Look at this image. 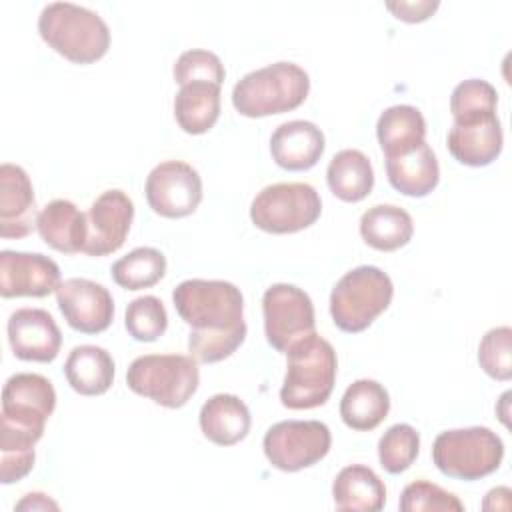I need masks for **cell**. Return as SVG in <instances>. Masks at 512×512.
Wrapping results in <instances>:
<instances>
[{"instance_id": "obj_1", "label": "cell", "mask_w": 512, "mask_h": 512, "mask_svg": "<svg viewBox=\"0 0 512 512\" xmlns=\"http://www.w3.org/2000/svg\"><path fill=\"white\" fill-rule=\"evenodd\" d=\"M178 316L192 328L188 352L196 362L214 364L232 356L246 338L244 298L226 280L190 278L172 292Z\"/></svg>"}, {"instance_id": "obj_2", "label": "cell", "mask_w": 512, "mask_h": 512, "mask_svg": "<svg viewBox=\"0 0 512 512\" xmlns=\"http://www.w3.org/2000/svg\"><path fill=\"white\" fill-rule=\"evenodd\" d=\"M40 38L74 64H92L110 48L108 24L90 8L72 2H50L38 16Z\"/></svg>"}, {"instance_id": "obj_3", "label": "cell", "mask_w": 512, "mask_h": 512, "mask_svg": "<svg viewBox=\"0 0 512 512\" xmlns=\"http://www.w3.org/2000/svg\"><path fill=\"white\" fill-rule=\"evenodd\" d=\"M280 402L290 410H310L326 404L336 382V352L316 332L288 350Z\"/></svg>"}, {"instance_id": "obj_4", "label": "cell", "mask_w": 512, "mask_h": 512, "mask_svg": "<svg viewBox=\"0 0 512 512\" xmlns=\"http://www.w3.org/2000/svg\"><path fill=\"white\" fill-rule=\"evenodd\" d=\"M310 92V78L294 62H274L242 76L232 90V104L246 118H264L298 108Z\"/></svg>"}, {"instance_id": "obj_5", "label": "cell", "mask_w": 512, "mask_h": 512, "mask_svg": "<svg viewBox=\"0 0 512 512\" xmlns=\"http://www.w3.org/2000/svg\"><path fill=\"white\" fill-rule=\"evenodd\" d=\"M394 286L378 266H358L346 272L330 294V316L348 334L366 330L392 302Z\"/></svg>"}, {"instance_id": "obj_6", "label": "cell", "mask_w": 512, "mask_h": 512, "mask_svg": "<svg viewBox=\"0 0 512 512\" xmlns=\"http://www.w3.org/2000/svg\"><path fill=\"white\" fill-rule=\"evenodd\" d=\"M128 388L164 408H182L198 390L200 370L192 356L144 354L126 372Z\"/></svg>"}, {"instance_id": "obj_7", "label": "cell", "mask_w": 512, "mask_h": 512, "mask_svg": "<svg viewBox=\"0 0 512 512\" xmlns=\"http://www.w3.org/2000/svg\"><path fill=\"white\" fill-rule=\"evenodd\" d=\"M502 458L504 444L486 426L444 430L432 444V462L444 476L456 480H480L496 472Z\"/></svg>"}, {"instance_id": "obj_8", "label": "cell", "mask_w": 512, "mask_h": 512, "mask_svg": "<svg viewBox=\"0 0 512 512\" xmlns=\"http://www.w3.org/2000/svg\"><path fill=\"white\" fill-rule=\"evenodd\" d=\"M322 214V200L306 182H278L262 188L250 204V220L268 234H294Z\"/></svg>"}, {"instance_id": "obj_9", "label": "cell", "mask_w": 512, "mask_h": 512, "mask_svg": "<svg viewBox=\"0 0 512 512\" xmlns=\"http://www.w3.org/2000/svg\"><path fill=\"white\" fill-rule=\"evenodd\" d=\"M332 446L330 428L320 420H282L264 434L268 462L282 472H298L318 464Z\"/></svg>"}, {"instance_id": "obj_10", "label": "cell", "mask_w": 512, "mask_h": 512, "mask_svg": "<svg viewBox=\"0 0 512 512\" xmlns=\"http://www.w3.org/2000/svg\"><path fill=\"white\" fill-rule=\"evenodd\" d=\"M264 334L268 344L288 354L300 340L316 332L314 304L310 296L294 284H272L262 296Z\"/></svg>"}, {"instance_id": "obj_11", "label": "cell", "mask_w": 512, "mask_h": 512, "mask_svg": "<svg viewBox=\"0 0 512 512\" xmlns=\"http://www.w3.org/2000/svg\"><path fill=\"white\" fill-rule=\"evenodd\" d=\"M144 192L156 214L164 218H184L202 202V178L190 164L166 160L150 170Z\"/></svg>"}, {"instance_id": "obj_12", "label": "cell", "mask_w": 512, "mask_h": 512, "mask_svg": "<svg viewBox=\"0 0 512 512\" xmlns=\"http://www.w3.org/2000/svg\"><path fill=\"white\" fill-rule=\"evenodd\" d=\"M56 408L52 382L34 372L12 374L2 388V416L20 428L44 434V424Z\"/></svg>"}, {"instance_id": "obj_13", "label": "cell", "mask_w": 512, "mask_h": 512, "mask_svg": "<svg viewBox=\"0 0 512 512\" xmlns=\"http://www.w3.org/2000/svg\"><path fill=\"white\" fill-rule=\"evenodd\" d=\"M58 308L70 328L82 334L104 332L114 318V300L106 286L88 278H68L56 288Z\"/></svg>"}, {"instance_id": "obj_14", "label": "cell", "mask_w": 512, "mask_h": 512, "mask_svg": "<svg viewBox=\"0 0 512 512\" xmlns=\"http://www.w3.org/2000/svg\"><path fill=\"white\" fill-rule=\"evenodd\" d=\"M134 218V202L118 188L102 192L86 212L88 238L84 254L106 256L122 248Z\"/></svg>"}, {"instance_id": "obj_15", "label": "cell", "mask_w": 512, "mask_h": 512, "mask_svg": "<svg viewBox=\"0 0 512 512\" xmlns=\"http://www.w3.org/2000/svg\"><path fill=\"white\" fill-rule=\"evenodd\" d=\"M60 286L58 264L40 252H0V294L2 298L32 296L44 298Z\"/></svg>"}, {"instance_id": "obj_16", "label": "cell", "mask_w": 512, "mask_h": 512, "mask_svg": "<svg viewBox=\"0 0 512 512\" xmlns=\"http://www.w3.org/2000/svg\"><path fill=\"white\" fill-rule=\"evenodd\" d=\"M8 342L18 360L52 362L62 346V334L50 312L18 308L8 318Z\"/></svg>"}, {"instance_id": "obj_17", "label": "cell", "mask_w": 512, "mask_h": 512, "mask_svg": "<svg viewBox=\"0 0 512 512\" xmlns=\"http://www.w3.org/2000/svg\"><path fill=\"white\" fill-rule=\"evenodd\" d=\"M38 212L32 182L18 164L0 166V236L24 238L36 228Z\"/></svg>"}, {"instance_id": "obj_18", "label": "cell", "mask_w": 512, "mask_h": 512, "mask_svg": "<svg viewBox=\"0 0 512 512\" xmlns=\"http://www.w3.org/2000/svg\"><path fill=\"white\" fill-rule=\"evenodd\" d=\"M448 152L464 166H488L492 164L504 144L502 126L496 114H488L470 122H454L446 136Z\"/></svg>"}, {"instance_id": "obj_19", "label": "cell", "mask_w": 512, "mask_h": 512, "mask_svg": "<svg viewBox=\"0 0 512 512\" xmlns=\"http://www.w3.org/2000/svg\"><path fill=\"white\" fill-rule=\"evenodd\" d=\"M326 148L324 132L308 120H290L280 124L270 138L272 160L290 172L310 170L318 164Z\"/></svg>"}, {"instance_id": "obj_20", "label": "cell", "mask_w": 512, "mask_h": 512, "mask_svg": "<svg viewBox=\"0 0 512 512\" xmlns=\"http://www.w3.org/2000/svg\"><path fill=\"white\" fill-rule=\"evenodd\" d=\"M36 230L50 248L64 254H76L84 250L88 238V220L74 202L56 198L38 212Z\"/></svg>"}, {"instance_id": "obj_21", "label": "cell", "mask_w": 512, "mask_h": 512, "mask_svg": "<svg viewBox=\"0 0 512 512\" xmlns=\"http://www.w3.org/2000/svg\"><path fill=\"white\" fill-rule=\"evenodd\" d=\"M250 410L234 394H214L198 414V424L210 442L218 446H234L250 432Z\"/></svg>"}, {"instance_id": "obj_22", "label": "cell", "mask_w": 512, "mask_h": 512, "mask_svg": "<svg viewBox=\"0 0 512 512\" xmlns=\"http://www.w3.org/2000/svg\"><path fill=\"white\" fill-rule=\"evenodd\" d=\"M388 182L404 196L422 198L428 196L440 180V166L432 148L424 142L414 150L386 158Z\"/></svg>"}, {"instance_id": "obj_23", "label": "cell", "mask_w": 512, "mask_h": 512, "mask_svg": "<svg viewBox=\"0 0 512 512\" xmlns=\"http://www.w3.org/2000/svg\"><path fill=\"white\" fill-rule=\"evenodd\" d=\"M64 376L70 388L82 396H100L114 382V360L108 350L94 344H80L70 350L64 362Z\"/></svg>"}, {"instance_id": "obj_24", "label": "cell", "mask_w": 512, "mask_h": 512, "mask_svg": "<svg viewBox=\"0 0 512 512\" xmlns=\"http://www.w3.org/2000/svg\"><path fill=\"white\" fill-rule=\"evenodd\" d=\"M332 498L338 510L376 512L386 504V486L372 468L350 464L336 474Z\"/></svg>"}, {"instance_id": "obj_25", "label": "cell", "mask_w": 512, "mask_h": 512, "mask_svg": "<svg viewBox=\"0 0 512 512\" xmlns=\"http://www.w3.org/2000/svg\"><path fill=\"white\" fill-rule=\"evenodd\" d=\"M390 412L388 390L370 378L352 382L340 400L342 422L356 432H370L384 422Z\"/></svg>"}, {"instance_id": "obj_26", "label": "cell", "mask_w": 512, "mask_h": 512, "mask_svg": "<svg viewBox=\"0 0 512 512\" xmlns=\"http://www.w3.org/2000/svg\"><path fill=\"white\" fill-rule=\"evenodd\" d=\"M376 136L384 156L394 158L426 142V120L416 106L396 104L380 114Z\"/></svg>"}, {"instance_id": "obj_27", "label": "cell", "mask_w": 512, "mask_h": 512, "mask_svg": "<svg viewBox=\"0 0 512 512\" xmlns=\"http://www.w3.org/2000/svg\"><path fill=\"white\" fill-rule=\"evenodd\" d=\"M412 234V216L394 204H376L360 218L362 240L380 252H392L406 246Z\"/></svg>"}, {"instance_id": "obj_28", "label": "cell", "mask_w": 512, "mask_h": 512, "mask_svg": "<svg viewBox=\"0 0 512 512\" xmlns=\"http://www.w3.org/2000/svg\"><path fill=\"white\" fill-rule=\"evenodd\" d=\"M326 182L342 202H360L372 192L374 170L364 152L346 148L332 156L326 168Z\"/></svg>"}, {"instance_id": "obj_29", "label": "cell", "mask_w": 512, "mask_h": 512, "mask_svg": "<svg viewBox=\"0 0 512 512\" xmlns=\"http://www.w3.org/2000/svg\"><path fill=\"white\" fill-rule=\"evenodd\" d=\"M220 116V86L190 82L180 86L174 98V118L186 134L208 132Z\"/></svg>"}, {"instance_id": "obj_30", "label": "cell", "mask_w": 512, "mask_h": 512, "mask_svg": "<svg viewBox=\"0 0 512 512\" xmlns=\"http://www.w3.org/2000/svg\"><path fill=\"white\" fill-rule=\"evenodd\" d=\"M0 422V482L14 484L26 478L34 468V446L42 434L20 428L6 420Z\"/></svg>"}, {"instance_id": "obj_31", "label": "cell", "mask_w": 512, "mask_h": 512, "mask_svg": "<svg viewBox=\"0 0 512 512\" xmlns=\"http://www.w3.org/2000/svg\"><path fill=\"white\" fill-rule=\"evenodd\" d=\"M114 282L124 290H142L160 282L166 274V258L152 246H138L110 268Z\"/></svg>"}, {"instance_id": "obj_32", "label": "cell", "mask_w": 512, "mask_h": 512, "mask_svg": "<svg viewBox=\"0 0 512 512\" xmlns=\"http://www.w3.org/2000/svg\"><path fill=\"white\" fill-rule=\"evenodd\" d=\"M498 92L482 78H468L460 82L450 96V112L454 122H470L496 114Z\"/></svg>"}, {"instance_id": "obj_33", "label": "cell", "mask_w": 512, "mask_h": 512, "mask_svg": "<svg viewBox=\"0 0 512 512\" xmlns=\"http://www.w3.org/2000/svg\"><path fill=\"white\" fill-rule=\"evenodd\" d=\"M420 452V434L410 424L390 426L378 442L380 466L390 474L408 470Z\"/></svg>"}, {"instance_id": "obj_34", "label": "cell", "mask_w": 512, "mask_h": 512, "mask_svg": "<svg viewBox=\"0 0 512 512\" xmlns=\"http://www.w3.org/2000/svg\"><path fill=\"white\" fill-rule=\"evenodd\" d=\"M124 326L138 342L158 340L168 328V314L162 300L152 294L134 298L126 308Z\"/></svg>"}, {"instance_id": "obj_35", "label": "cell", "mask_w": 512, "mask_h": 512, "mask_svg": "<svg viewBox=\"0 0 512 512\" xmlns=\"http://www.w3.org/2000/svg\"><path fill=\"white\" fill-rule=\"evenodd\" d=\"M478 364L494 380L512 378V330L498 326L488 330L478 346Z\"/></svg>"}, {"instance_id": "obj_36", "label": "cell", "mask_w": 512, "mask_h": 512, "mask_svg": "<svg viewBox=\"0 0 512 512\" xmlns=\"http://www.w3.org/2000/svg\"><path fill=\"white\" fill-rule=\"evenodd\" d=\"M174 80L184 86L190 82H210V84H222L226 70L222 60L210 52V50H202V48H192L186 50L178 56L174 68H172Z\"/></svg>"}, {"instance_id": "obj_37", "label": "cell", "mask_w": 512, "mask_h": 512, "mask_svg": "<svg viewBox=\"0 0 512 512\" xmlns=\"http://www.w3.org/2000/svg\"><path fill=\"white\" fill-rule=\"evenodd\" d=\"M402 512H420V510H438V512H462L464 504L452 492L432 484L428 480L410 482L398 502Z\"/></svg>"}, {"instance_id": "obj_38", "label": "cell", "mask_w": 512, "mask_h": 512, "mask_svg": "<svg viewBox=\"0 0 512 512\" xmlns=\"http://www.w3.org/2000/svg\"><path fill=\"white\" fill-rule=\"evenodd\" d=\"M438 2H430V0H420V2H388L386 8L390 12H394V16L398 20L404 22H422L426 18L432 16V12L438 8Z\"/></svg>"}, {"instance_id": "obj_39", "label": "cell", "mask_w": 512, "mask_h": 512, "mask_svg": "<svg viewBox=\"0 0 512 512\" xmlns=\"http://www.w3.org/2000/svg\"><path fill=\"white\" fill-rule=\"evenodd\" d=\"M58 510V504L54 500H50L46 494L42 492H30L26 494L18 504L16 510Z\"/></svg>"}]
</instances>
